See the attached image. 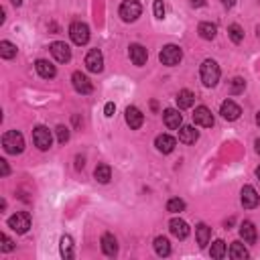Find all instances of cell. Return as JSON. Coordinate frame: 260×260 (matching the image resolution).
Wrapping results in <instances>:
<instances>
[{
    "instance_id": "9a60e30c",
    "label": "cell",
    "mask_w": 260,
    "mask_h": 260,
    "mask_svg": "<svg viewBox=\"0 0 260 260\" xmlns=\"http://www.w3.org/2000/svg\"><path fill=\"white\" fill-rule=\"evenodd\" d=\"M144 122V114L136 108V106H128L126 108V124L132 128V130H138Z\"/></svg>"
},
{
    "instance_id": "2e32d148",
    "label": "cell",
    "mask_w": 260,
    "mask_h": 260,
    "mask_svg": "<svg viewBox=\"0 0 260 260\" xmlns=\"http://www.w3.org/2000/svg\"><path fill=\"white\" fill-rule=\"evenodd\" d=\"M130 61L134 63V65H138V67H142L144 63H146V59H148V53H146V49L142 47V45H138V43H134V45H130Z\"/></svg>"
},
{
    "instance_id": "7c38bea8",
    "label": "cell",
    "mask_w": 260,
    "mask_h": 260,
    "mask_svg": "<svg viewBox=\"0 0 260 260\" xmlns=\"http://www.w3.org/2000/svg\"><path fill=\"white\" fill-rule=\"evenodd\" d=\"M220 114H222V118H224V120H230V122H234V120H238V118H240L242 110H240V106H238L236 102H232V100H226V102H222Z\"/></svg>"
},
{
    "instance_id": "52a82bcc",
    "label": "cell",
    "mask_w": 260,
    "mask_h": 260,
    "mask_svg": "<svg viewBox=\"0 0 260 260\" xmlns=\"http://www.w3.org/2000/svg\"><path fill=\"white\" fill-rule=\"evenodd\" d=\"M69 37H71V41L75 43V45H85L88 41H90V29H88V25L85 23H71V27H69Z\"/></svg>"
},
{
    "instance_id": "f6af8a7d",
    "label": "cell",
    "mask_w": 260,
    "mask_h": 260,
    "mask_svg": "<svg viewBox=\"0 0 260 260\" xmlns=\"http://www.w3.org/2000/svg\"><path fill=\"white\" fill-rule=\"evenodd\" d=\"M13 5H15V7H21V5H23V0H13Z\"/></svg>"
},
{
    "instance_id": "74e56055",
    "label": "cell",
    "mask_w": 260,
    "mask_h": 260,
    "mask_svg": "<svg viewBox=\"0 0 260 260\" xmlns=\"http://www.w3.org/2000/svg\"><path fill=\"white\" fill-rule=\"evenodd\" d=\"M114 112H116V106H114L112 102H108V104H106V108H104V114H106L108 118H112V116H114Z\"/></svg>"
},
{
    "instance_id": "ee69618b",
    "label": "cell",
    "mask_w": 260,
    "mask_h": 260,
    "mask_svg": "<svg viewBox=\"0 0 260 260\" xmlns=\"http://www.w3.org/2000/svg\"><path fill=\"white\" fill-rule=\"evenodd\" d=\"M254 144H256V152H258V154H260V138H258V140H256V142H254Z\"/></svg>"
},
{
    "instance_id": "1f68e13d",
    "label": "cell",
    "mask_w": 260,
    "mask_h": 260,
    "mask_svg": "<svg viewBox=\"0 0 260 260\" xmlns=\"http://www.w3.org/2000/svg\"><path fill=\"white\" fill-rule=\"evenodd\" d=\"M61 256L63 258H73V240H71V236L61 238Z\"/></svg>"
},
{
    "instance_id": "8d00e7d4",
    "label": "cell",
    "mask_w": 260,
    "mask_h": 260,
    "mask_svg": "<svg viewBox=\"0 0 260 260\" xmlns=\"http://www.w3.org/2000/svg\"><path fill=\"white\" fill-rule=\"evenodd\" d=\"M154 17H157V19H165V5H163V0H154Z\"/></svg>"
},
{
    "instance_id": "7dc6e473",
    "label": "cell",
    "mask_w": 260,
    "mask_h": 260,
    "mask_svg": "<svg viewBox=\"0 0 260 260\" xmlns=\"http://www.w3.org/2000/svg\"><path fill=\"white\" fill-rule=\"evenodd\" d=\"M256 177H258V179H260V167H258V169H256Z\"/></svg>"
},
{
    "instance_id": "484cf974",
    "label": "cell",
    "mask_w": 260,
    "mask_h": 260,
    "mask_svg": "<svg viewBox=\"0 0 260 260\" xmlns=\"http://www.w3.org/2000/svg\"><path fill=\"white\" fill-rule=\"evenodd\" d=\"M94 177H96V181H100V183H108V181L112 179V169H110V165H98L96 171H94Z\"/></svg>"
},
{
    "instance_id": "277c9868",
    "label": "cell",
    "mask_w": 260,
    "mask_h": 260,
    "mask_svg": "<svg viewBox=\"0 0 260 260\" xmlns=\"http://www.w3.org/2000/svg\"><path fill=\"white\" fill-rule=\"evenodd\" d=\"M120 17L124 23H134L140 15H142V7L138 0H124V3L120 5Z\"/></svg>"
},
{
    "instance_id": "4316f807",
    "label": "cell",
    "mask_w": 260,
    "mask_h": 260,
    "mask_svg": "<svg viewBox=\"0 0 260 260\" xmlns=\"http://www.w3.org/2000/svg\"><path fill=\"white\" fill-rule=\"evenodd\" d=\"M0 57H3V59L17 57V45L11 43V41H0Z\"/></svg>"
},
{
    "instance_id": "bcb514c9",
    "label": "cell",
    "mask_w": 260,
    "mask_h": 260,
    "mask_svg": "<svg viewBox=\"0 0 260 260\" xmlns=\"http://www.w3.org/2000/svg\"><path fill=\"white\" fill-rule=\"evenodd\" d=\"M256 124H258V126H260V112H258V114H256Z\"/></svg>"
},
{
    "instance_id": "d6986e66",
    "label": "cell",
    "mask_w": 260,
    "mask_h": 260,
    "mask_svg": "<svg viewBox=\"0 0 260 260\" xmlns=\"http://www.w3.org/2000/svg\"><path fill=\"white\" fill-rule=\"evenodd\" d=\"M163 120H165V126H167V128L177 130V128L181 126V122H183V116L179 114V110H175V108H167V110L163 112Z\"/></svg>"
},
{
    "instance_id": "cb8c5ba5",
    "label": "cell",
    "mask_w": 260,
    "mask_h": 260,
    "mask_svg": "<svg viewBox=\"0 0 260 260\" xmlns=\"http://www.w3.org/2000/svg\"><path fill=\"white\" fill-rule=\"evenodd\" d=\"M193 102H195L193 92H189V90H181V92L177 94V106H179V110H187V108H191V106H193Z\"/></svg>"
},
{
    "instance_id": "ffe728a7",
    "label": "cell",
    "mask_w": 260,
    "mask_h": 260,
    "mask_svg": "<svg viewBox=\"0 0 260 260\" xmlns=\"http://www.w3.org/2000/svg\"><path fill=\"white\" fill-rule=\"evenodd\" d=\"M102 252L106 256H116L118 254V240L112 234H104L102 236Z\"/></svg>"
},
{
    "instance_id": "8992f818",
    "label": "cell",
    "mask_w": 260,
    "mask_h": 260,
    "mask_svg": "<svg viewBox=\"0 0 260 260\" xmlns=\"http://www.w3.org/2000/svg\"><path fill=\"white\" fill-rule=\"evenodd\" d=\"M9 228L15 230L17 234H27L31 228V216L27 212H17L15 216L9 218Z\"/></svg>"
},
{
    "instance_id": "5b68a950",
    "label": "cell",
    "mask_w": 260,
    "mask_h": 260,
    "mask_svg": "<svg viewBox=\"0 0 260 260\" xmlns=\"http://www.w3.org/2000/svg\"><path fill=\"white\" fill-rule=\"evenodd\" d=\"M33 142H35V146L39 150H49L51 144H53V136H51L47 126H37L33 130Z\"/></svg>"
},
{
    "instance_id": "4dcf8cb0",
    "label": "cell",
    "mask_w": 260,
    "mask_h": 260,
    "mask_svg": "<svg viewBox=\"0 0 260 260\" xmlns=\"http://www.w3.org/2000/svg\"><path fill=\"white\" fill-rule=\"evenodd\" d=\"M228 35H230L232 43H236V45H240V43L244 41V29H242L240 25H236V23L228 27Z\"/></svg>"
},
{
    "instance_id": "7402d4cb",
    "label": "cell",
    "mask_w": 260,
    "mask_h": 260,
    "mask_svg": "<svg viewBox=\"0 0 260 260\" xmlns=\"http://www.w3.org/2000/svg\"><path fill=\"white\" fill-rule=\"evenodd\" d=\"M195 238H197L199 248H205L207 244H210V238H212V228L205 226V224H199L195 228Z\"/></svg>"
},
{
    "instance_id": "7bdbcfd3",
    "label": "cell",
    "mask_w": 260,
    "mask_h": 260,
    "mask_svg": "<svg viewBox=\"0 0 260 260\" xmlns=\"http://www.w3.org/2000/svg\"><path fill=\"white\" fill-rule=\"evenodd\" d=\"M5 19H7V17H5V9H0V25L5 23Z\"/></svg>"
},
{
    "instance_id": "3957f363",
    "label": "cell",
    "mask_w": 260,
    "mask_h": 260,
    "mask_svg": "<svg viewBox=\"0 0 260 260\" xmlns=\"http://www.w3.org/2000/svg\"><path fill=\"white\" fill-rule=\"evenodd\" d=\"M159 59H161L163 65L175 67V65H179V61L183 59V51H181V47H177V45H165L163 51L159 53Z\"/></svg>"
},
{
    "instance_id": "ba28073f",
    "label": "cell",
    "mask_w": 260,
    "mask_h": 260,
    "mask_svg": "<svg viewBox=\"0 0 260 260\" xmlns=\"http://www.w3.org/2000/svg\"><path fill=\"white\" fill-rule=\"evenodd\" d=\"M49 49H51V55H53L55 61H59V63H67V61L71 59V49H69V45L63 43V41L51 43Z\"/></svg>"
},
{
    "instance_id": "d4e9b609",
    "label": "cell",
    "mask_w": 260,
    "mask_h": 260,
    "mask_svg": "<svg viewBox=\"0 0 260 260\" xmlns=\"http://www.w3.org/2000/svg\"><path fill=\"white\" fill-rule=\"evenodd\" d=\"M197 33H199V37H201V39L212 41V39L216 37V33H218V27H216V25H212V23H199Z\"/></svg>"
},
{
    "instance_id": "836d02e7",
    "label": "cell",
    "mask_w": 260,
    "mask_h": 260,
    "mask_svg": "<svg viewBox=\"0 0 260 260\" xmlns=\"http://www.w3.org/2000/svg\"><path fill=\"white\" fill-rule=\"evenodd\" d=\"M0 242H3V244H0V250H3V252H13L15 250V242L7 234L0 236Z\"/></svg>"
},
{
    "instance_id": "60d3db41",
    "label": "cell",
    "mask_w": 260,
    "mask_h": 260,
    "mask_svg": "<svg viewBox=\"0 0 260 260\" xmlns=\"http://www.w3.org/2000/svg\"><path fill=\"white\" fill-rule=\"evenodd\" d=\"M83 165H85V163H83V157H77V159H75V169H83Z\"/></svg>"
},
{
    "instance_id": "f1b7e54d",
    "label": "cell",
    "mask_w": 260,
    "mask_h": 260,
    "mask_svg": "<svg viewBox=\"0 0 260 260\" xmlns=\"http://www.w3.org/2000/svg\"><path fill=\"white\" fill-rule=\"evenodd\" d=\"M154 252H157L159 256H169L171 254V244L167 238L159 236V238H154Z\"/></svg>"
},
{
    "instance_id": "d6a6232c",
    "label": "cell",
    "mask_w": 260,
    "mask_h": 260,
    "mask_svg": "<svg viewBox=\"0 0 260 260\" xmlns=\"http://www.w3.org/2000/svg\"><path fill=\"white\" fill-rule=\"evenodd\" d=\"M183 210H185V201H183V199L173 197V199H169V201H167V212H171V214H179V212H183Z\"/></svg>"
},
{
    "instance_id": "44dd1931",
    "label": "cell",
    "mask_w": 260,
    "mask_h": 260,
    "mask_svg": "<svg viewBox=\"0 0 260 260\" xmlns=\"http://www.w3.org/2000/svg\"><path fill=\"white\" fill-rule=\"evenodd\" d=\"M240 236H242V240H244L246 244H254L256 238H258L256 226H254L252 222H242V224H240Z\"/></svg>"
},
{
    "instance_id": "f35d334b",
    "label": "cell",
    "mask_w": 260,
    "mask_h": 260,
    "mask_svg": "<svg viewBox=\"0 0 260 260\" xmlns=\"http://www.w3.org/2000/svg\"><path fill=\"white\" fill-rule=\"evenodd\" d=\"M0 171H3V177H7L9 173H11V169H9V163L3 159V161H0Z\"/></svg>"
},
{
    "instance_id": "9c48e42d",
    "label": "cell",
    "mask_w": 260,
    "mask_h": 260,
    "mask_svg": "<svg viewBox=\"0 0 260 260\" xmlns=\"http://www.w3.org/2000/svg\"><path fill=\"white\" fill-rule=\"evenodd\" d=\"M193 122L197 126H203V128H212L214 126V114L207 106H197L195 112H193Z\"/></svg>"
},
{
    "instance_id": "8fae6325",
    "label": "cell",
    "mask_w": 260,
    "mask_h": 260,
    "mask_svg": "<svg viewBox=\"0 0 260 260\" xmlns=\"http://www.w3.org/2000/svg\"><path fill=\"white\" fill-rule=\"evenodd\" d=\"M85 67L92 73H100L104 69V55H102L100 49H92L90 53L85 55Z\"/></svg>"
},
{
    "instance_id": "e0dca14e",
    "label": "cell",
    "mask_w": 260,
    "mask_h": 260,
    "mask_svg": "<svg viewBox=\"0 0 260 260\" xmlns=\"http://www.w3.org/2000/svg\"><path fill=\"white\" fill-rule=\"evenodd\" d=\"M169 230H171V234H173L175 238H179V240H185V238L189 236V226H187V222H183L181 218H173V220L169 222Z\"/></svg>"
},
{
    "instance_id": "ac0fdd59",
    "label": "cell",
    "mask_w": 260,
    "mask_h": 260,
    "mask_svg": "<svg viewBox=\"0 0 260 260\" xmlns=\"http://www.w3.org/2000/svg\"><path fill=\"white\" fill-rule=\"evenodd\" d=\"M35 69H37V73H39L41 77H45V79H53V77L57 75L55 65L51 63V61H47V59H39V61L35 63Z\"/></svg>"
},
{
    "instance_id": "5bb4252c",
    "label": "cell",
    "mask_w": 260,
    "mask_h": 260,
    "mask_svg": "<svg viewBox=\"0 0 260 260\" xmlns=\"http://www.w3.org/2000/svg\"><path fill=\"white\" fill-rule=\"evenodd\" d=\"M154 146H157V150H159V152L169 154V152H173V150H175L177 140H175L173 136H169V134H159L157 138H154Z\"/></svg>"
},
{
    "instance_id": "ab89813d",
    "label": "cell",
    "mask_w": 260,
    "mask_h": 260,
    "mask_svg": "<svg viewBox=\"0 0 260 260\" xmlns=\"http://www.w3.org/2000/svg\"><path fill=\"white\" fill-rule=\"evenodd\" d=\"M189 5L199 9V7H205V0H189Z\"/></svg>"
},
{
    "instance_id": "7a4b0ae2",
    "label": "cell",
    "mask_w": 260,
    "mask_h": 260,
    "mask_svg": "<svg viewBox=\"0 0 260 260\" xmlns=\"http://www.w3.org/2000/svg\"><path fill=\"white\" fill-rule=\"evenodd\" d=\"M3 146H5V150H7L9 154H21V152L25 150V138H23L21 132L9 130V132H5V136H3Z\"/></svg>"
},
{
    "instance_id": "83f0119b",
    "label": "cell",
    "mask_w": 260,
    "mask_h": 260,
    "mask_svg": "<svg viewBox=\"0 0 260 260\" xmlns=\"http://www.w3.org/2000/svg\"><path fill=\"white\" fill-rule=\"evenodd\" d=\"M230 258H234V260H246L248 258V250L244 248L242 242H232V246H230Z\"/></svg>"
},
{
    "instance_id": "603a6c76",
    "label": "cell",
    "mask_w": 260,
    "mask_h": 260,
    "mask_svg": "<svg viewBox=\"0 0 260 260\" xmlns=\"http://www.w3.org/2000/svg\"><path fill=\"white\" fill-rule=\"evenodd\" d=\"M197 138H199V132L193 126H179V140L183 144H195Z\"/></svg>"
},
{
    "instance_id": "e575fe53",
    "label": "cell",
    "mask_w": 260,
    "mask_h": 260,
    "mask_svg": "<svg viewBox=\"0 0 260 260\" xmlns=\"http://www.w3.org/2000/svg\"><path fill=\"white\" fill-rule=\"evenodd\" d=\"M55 132H57V140H59L61 144H65V142L69 140V128H67V126H57Z\"/></svg>"
},
{
    "instance_id": "30bf717a",
    "label": "cell",
    "mask_w": 260,
    "mask_h": 260,
    "mask_svg": "<svg viewBox=\"0 0 260 260\" xmlns=\"http://www.w3.org/2000/svg\"><path fill=\"white\" fill-rule=\"evenodd\" d=\"M240 201H242V205L246 207V210H254V207L258 205V201H260V195L256 193V189L252 185H244L242 191H240Z\"/></svg>"
},
{
    "instance_id": "4fadbf2b",
    "label": "cell",
    "mask_w": 260,
    "mask_h": 260,
    "mask_svg": "<svg viewBox=\"0 0 260 260\" xmlns=\"http://www.w3.org/2000/svg\"><path fill=\"white\" fill-rule=\"evenodd\" d=\"M71 83H73L75 92H79V94H83V96L92 94V90H94L92 81H90V79H88V75H83L81 71H75V73L71 75Z\"/></svg>"
},
{
    "instance_id": "b9f144b4",
    "label": "cell",
    "mask_w": 260,
    "mask_h": 260,
    "mask_svg": "<svg viewBox=\"0 0 260 260\" xmlns=\"http://www.w3.org/2000/svg\"><path fill=\"white\" fill-rule=\"evenodd\" d=\"M222 5H224L226 9H232V7L236 5V0H222Z\"/></svg>"
},
{
    "instance_id": "6da1fadb",
    "label": "cell",
    "mask_w": 260,
    "mask_h": 260,
    "mask_svg": "<svg viewBox=\"0 0 260 260\" xmlns=\"http://www.w3.org/2000/svg\"><path fill=\"white\" fill-rule=\"evenodd\" d=\"M199 75H201V81H203L205 88H214L220 81V65L214 59H205L201 63Z\"/></svg>"
},
{
    "instance_id": "f546056e",
    "label": "cell",
    "mask_w": 260,
    "mask_h": 260,
    "mask_svg": "<svg viewBox=\"0 0 260 260\" xmlns=\"http://www.w3.org/2000/svg\"><path fill=\"white\" fill-rule=\"evenodd\" d=\"M210 254H212V258H216V260H220V258H224V256L228 254V248H226V242H224V240H216V242L212 244V250H210Z\"/></svg>"
},
{
    "instance_id": "d590c367",
    "label": "cell",
    "mask_w": 260,
    "mask_h": 260,
    "mask_svg": "<svg viewBox=\"0 0 260 260\" xmlns=\"http://www.w3.org/2000/svg\"><path fill=\"white\" fill-rule=\"evenodd\" d=\"M244 88H246V81H244L242 77H236V79H232L230 92H232V94H240V92H244Z\"/></svg>"
}]
</instances>
